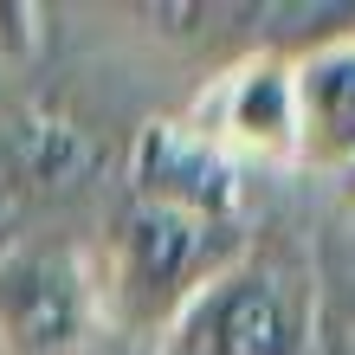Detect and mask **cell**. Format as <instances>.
<instances>
[{
  "label": "cell",
  "instance_id": "cell-1",
  "mask_svg": "<svg viewBox=\"0 0 355 355\" xmlns=\"http://www.w3.org/2000/svg\"><path fill=\"white\" fill-rule=\"evenodd\" d=\"M245 245H252L245 226H207V220L162 214V207H136L130 200L116 214L110 239H103V259H91L110 329L162 343V329H168L207 291V278L226 271Z\"/></svg>",
  "mask_w": 355,
  "mask_h": 355
},
{
  "label": "cell",
  "instance_id": "cell-2",
  "mask_svg": "<svg viewBox=\"0 0 355 355\" xmlns=\"http://www.w3.org/2000/svg\"><path fill=\"white\" fill-rule=\"evenodd\" d=\"M155 355H317V291L297 265L245 245L162 329Z\"/></svg>",
  "mask_w": 355,
  "mask_h": 355
},
{
  "label": "cell",
  "instance_id": "cell-3",
  "mask_svg": "<svg viewBox=\"0 0 355 355\" xmlns=\"http://www.w3.org/2000/svg\"><path fill=\"white\" fill-rule=\"evenodd\" d=\"M103 297L97 265L65 239H26L0 252V355H97Z\"/></svg>",
  "mask_w": 355,
  "mask_h": 355
},
{
  "label": "cell",
  "instance_id": "cell-4",
  "mask_svg": "<svg viewBox=\"0 0 355 355\" xmlns=\"http://www.w3.org/2000/svg\"><path fill=\"white\" fill-rule=\"evenodd\" d=\"M130 200L207 226H245V168L187 116H149L130 136Z\"/></svg>",
  "mask_w": 355,
  "mask_h": 355
},
{
  "label": "cell",
  "instance_id": "cell-5",
  "mask_svg": "<svg viewBox=\"0 0 355 355\" xmlns=\"http://www.w3.org/2000/svg\"><path fill=\"white\" fill-rule=\"evenodd\" d=\"M239 168H297V91L284 52H245L220 78H207L194 116Z\"/></svg>",
  "mask_w": 355,
  "mask_h": 355
},
{
  "label": "cell",
  "instance_id": "cell-6",
  "mask_svg": "<svg viewBox=\"0 0 355 355\" xmlns=\"http://www.w3.org/2000/svg\"><path fill=\"white\" fill-rule=\"evenodd\" d=\"M297 91V168L343 181L355 168V33L317 39L291 58Z\"/></svg>",
  "mask_w": 355,
  "mask_h": 355
},
{
  "label": "cell",
  "instance_id": "cell-7",
  "mask_svg": "<svg viewBox=\"0 0 355 355\" xmlns=\"http://www.w3.org/2000/svg\"><path fill=\"white\" fill-rule=\"evenodd\" d=\"M0 149L13 155L19 181H33V187H71L78 175L91 168L85 130H78L71 116H58V110H19Z\"/></svg>",
  "mask_w": 355,
  "mask_h": 355
},
{
  "label": "cell",
  "instance_id": "cell-8",
  "mask_svg": "<svg viewBox=\"0 0 355 355\" xmlns=\"http://www.w3.org/2000/svg\"><path fill=\"white\" fill-rule=\"evenodd\" d=\"M46 7L39 0H0V65H39V52H46Z\"/></svg>",
  "mask_w": 355,
  "mask_h": 355
},
{
  "label": "cell",
  "instance_id": "cell-9",
  "mask_svg": "<svg viewBox=\"0 0 355 355\" xmlns=\"http://www.w3.org/2000/svg\"><path fill=\"white\" fill-rule=\"evenodd\" d=\"M336 187H343V207H355V168H349V175H343Z\"/></svg>",
  "mask_w": 355,
  "mask_h": 355
}]
</instances>
